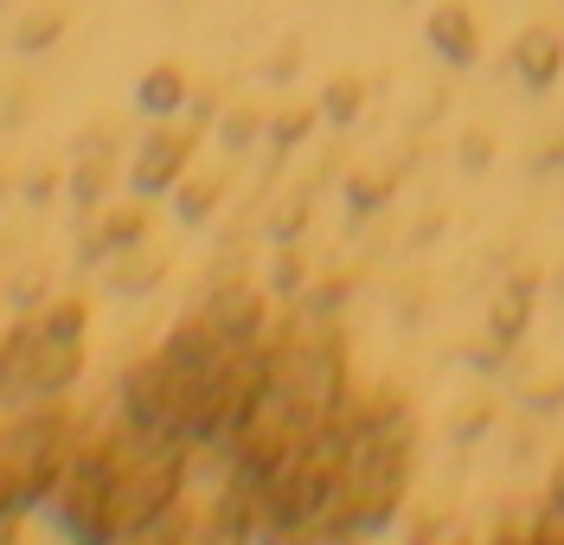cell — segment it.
Instances as JSON below:
<instances>
[{
  "mask_svg": "<svg viewBox=\"0 0 564 545\" xmlns=\"http://www.w3.org/2000/svg\"><path fill=\"white\" fill-rule=\"evenodd\" d=\"M488 417H494V404H475V411H462V417H456V436H475L481 424H488Z\"/></svg>",
  "mask_w": 564,
  "mask_h": 545,
  "instance_id": "cell-5",
  "label": "cell"
},
{
  "mask_svg": "<svg viewBox=\"0 0 564 545\" xmlns=\"http://www.w3.org/2000/svg\"><path fill=\"white\" fill-rule=\"evenodd\" d=\"M430 39H436L449 58H475V20H468V7H443V13L430 20Z\"/></svg>",
  "mask_w": 564,
  "mask_h": 545,
  "instance_id": "cell-3",
  "label": "cell"
},
{
  "mask_svg": "<svg viewBox=\"0 0 564 545\" xmlns=\"http://www.w3.org/2000/svg\"><path fill=\"white\" fill-rule=\"evenodd\" d=\"M552 508H564V462H558V475H552Z\"/></svg>",
  "mask_w": 564,
  "mask_h": 545,
  "instance_id": "cell-6",
  "label": "cell"
},
{
  "mask_svg": "<svg viewBox=\"0 0 564 545\" xmlns=\"http://www.w3.org/2000/svg\"><path fill=\"white\" fill-rule=\"evenodd\" d=\"M513 65H520V77H527L532 90H545V84L558 77V65H564V39L527 33V39H520V52H513Z\"/></svg>",
  "mask_w": 564,
  "mask_h": 545,
  "instance_id": "cell-1",
  "label": "cell"
},
{
  "mask_svg": "<svg viewBox=\"0 0 564 545\" xmlns=\"http://www.w3.org/2000/svg\"><path fill=\"white\" fill-rule=\"evenodd\" d=\"M494 545H564V508H552L545 520H532V526H507Z\"/></svg>",
  "mask_w": 564,
  "mask_h": 545,
  "instance_id": "cell-4",
  "label": "cell"
},
{
  "mask_svg": "<svg viewBox=\"0 0 564 545\" xmlns=\"http://www.w3.org/2000/svg\"><path fill=\"white\" fill-rule=\"evenodd\" d=\"M527 321H532V276H520L513 290L494 302V340H500V347H513V340L527 334Z\"/></svg>",
  "mask_w": 564,
  "mask_h": 545,
  "instance_id": "cell-2",
  "label": "cell"
}]
</instances>
